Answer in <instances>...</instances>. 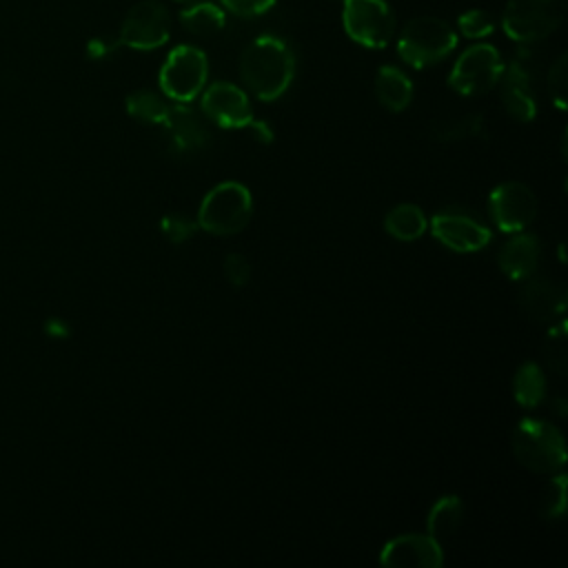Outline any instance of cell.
Masks as SVG:
<instances>
[{"mask_svg": "<svg viewBox=\"0 0 568 568\" xmlns=\"http://www.w3.org/2000/svg\"><path fill=\"white\" fill-rule=\"evenodd\" d=\"M488 211L499 231L519 233L532 224L537 215V197L524 182H501L490 191Z\"/></svg>", "mask_w": 568, "mask_h": 568, "instance_id": "11", "label": "cell"}, {"mask_svg": "<svg viewBox=\"0 0 568 568\" xmlns=\"http://www.w3.org/2000/svg\"><path fill=\"white\" fill-rule=\"evenodd\" d=\"M504 73V60L497 47L488 42H477L466 47L450 73H448V87L459 95H484L493 91Z\"/></svg>", "mask_w": 568, "mask_h": 568, "instance_id": "7", "label": "cell"}, {"mask_svg": "<svg viewBox=\"0 0 568 568\" xmlns=\"http://www.w3.org/2000/svg\"><path fill=\"white\" fill-rule=\"evenodd\" d=\"M178 2H193V0H178Z\"/></svg>", "mask_w": 568, "mask_h": 568, "instance_id": "36", "label": "cell"}, {"mask_svg": "<svg viewBox=\"0 0 568 568\" xmlns=\"http://www.w3.org/2000/svg\"><path fill=\"white\" fill-rule=\"evenodd\" d=\"M197 220L184 215V213H169L160 220V231L169 242H186L197 231Z\"/></svg>", "mask_w": 568, "mask_h": 568, "instance_id": "29", "label": "cell"}, {"mask_svg": "<svg viewBox=\"0 0 568 568\" xmlns=\"http://www.w3.org/2000/svg\"><path fill=\"white\" fill-rule=\"evenodd\" d=\"M457 47V31L437 16L410 18L397 33V55L413 69H426L448 58Z\"/></svg>", "mask_w": 568, "mask_h": 568, "instance_id": "2", "label": "cell"}, {"mask_svg": "<svg viewBox=\"0 0 568 568\" xmlns=\"http://www.w3.org/2000/svg\"><path fill=\"white\" fill-rule=\"evenodd\" d=\"M513 453L532 473H557L566 464V442L557 426L544 419H521L513 433Z\"/></svg>", "mask_w": 568, "mask_h": 568, "instance_id": "4", "label": "cell"}, {"mask_svg": "<svg viewBox=\"0 0 568 568\" xmlns=\"http://www.w3.org/2000/svg\"><path fill=\"white\" fill-rule=\"evenodd\" d=\"M277 0H217V4L237 18H257L275 7Z\"/></svg>", "mask_w": 568, "mask_h": 568, "instance_id": "30", "label": "cell"}, {"mask_svg": "<svg viewBox=\"0 0 568 568\" xmlns=\"http://www.w3.org/2000/svg\"><path fill=\"white\" fill-rule=\"evenodd\" d=\"M122 47L118 36H95L87 42V55L91 60H106Z\"/></svg>", "mask_w": 568, "mask_h": 568, "instance_id": "32", "label": "cell"}, {"mask_svg": "<svg viewBox=\"0 0 568 568\" xmlns=\"http://www.w3.org/2000/svg\"><path fill=\"white\" fill-rule=\"evenodd\" d=\"M544 357L552 373L566 375L568 368V346H566V324L559 322L557 326H550L546 342H544Z\"/></svg>", "mask_w": 568, "mask_h": 568, "instance_id": "25", "label": "cell"}, {"mask_svg": "<svg viewBox=\"0 0 568 568\" xmlns=\"http://www.w3.org/2000/svg\"><path fill=\"white\" fill-rule=\"evenodd\" d=\"M297 55L286 38L264 33L253 38L240 53L244 87L262 102L282 98L295 80Z\"/></svg>", "mask_w": 568, "mask_h": 568, "instance_id": "1", "label": "cell"}, {"mask_svg": "<svg viewBox=\"0 0 568 568\" xmlns=\"http://www.w3.org/2000/svg\"><path fill=\"white\" fill-rule=\"evenodd\" d=\"M47 333L53 335V337H64V335L69 333V326H67L62 320H55V317H53V320L47 322Z\"/></svg>", "mask_w": 568, "mask_h": 568, "instance_id": "34", "label": "cell"}, {"mask_svg": "<svg viewBox=\"0 0 568 568\" xmlns=\"http://www.w3.org/2000/svg\"><path fill=\"white\" fill-rule=\"evenodd\" d=\"M253 215L251 191L233 180L215 184L202 200L197 209V226L211 235H235L240 233Z\"/></svg>", "mask_w": 568, "mask_h": 568, "instance_id": "3", "label": "cell"}, {"mask_svg": "<svg viewBox=\"0 0 568 568\" xmlns=\"http://www.w3.org/2000/svg\"><path fill=\"white\" fill-rule=\"evenodd\" d=\"M541 260V242L532 233H513V237L499 248L497 266L508 280L530 277Z\"/></svg>", "mask_w": 568, "mask_h": 568, "instance_id": "17", "label": "cell"}, {"mask_svg": "<svg viewBox=\"0 0 568 568\" xmlns=\"http://www.w3.org/2000/svg\"><path fill=\"white\" fill-rule=\"evenodd\" d=\"M548 91L552 104L564 111L568 104V58L566 53H559L557 60L548 69Z\"/></svg>", "mask_w": 568, "mask_h": 568, "instance_id": "27", "label": "cell"}, {"mask_svg": "<svg viewBox=\"0 0 568 568\" xmlns=\"http://www.w3.org/2000/svg\"><path fill=\"white\" fill-rule=\"evenodd\" d=\"M464 519V504L457 495H444L439 497L426 517V532L437 539L439 544L450 539Z\"/></svg>", "mask_w": 568, "mask_h": 568, "instance_id": "20", "label": "cell"}, {"mask_svg": "<svg viewBox=\"0 0 568 568\" xmlns=\"http://www.w3.org/2000/svg\"><path fill=\"white\" fill-rule=\"evenodd\" d=\"M373 91L377 102L390 113L404 111L413 100V82L395 64H384L377 69L373 80Z\"/></svg>", "mask_w": 568, "mask_h": 568, "instance_id": "18", "label": "cell"}, {"mask_svg": "<svg viewBox=\"0 0 568 568\" xmlns=\"http://www.w3.org/2000/svg\"><path fill=\"white\" fill-rule=\"evenodd\" d=\"M430 233L437 242L455 253H475L488 246L490 229L488 224L468 209L450 206L442 209L430 220Z\"/></svg>", "mask_w": 568, "mask_h": 568, "instance_id": "10", "label": "cell"}, {"mask_svg": "<svg viewBox=\"0 0 568 568\" xmlns=\"http://www.w3.org/2000/svg\"><path fill=\"white\" fill-rule=\"evenodd\" d=\"M499 95L506 113L517 122H530L537 115V100L532 91V78L528 67L521 60L504 64L499 78Z\"/></svg>", "mask_w": 568, "mask_h": 568, "instance_id": "14", "label": "cell"}, {"mask_svg": "<svg viewBox=\"0 0 568 568\" xmlns=\"http://www.w3.org/2000/svg\"><path fill=\"white\" fill-rule=\"evenodd\" d=\"M513 395L524 408H535L546 397V375L535 362H524L513 379Z\"/></svg>", "mask_w": 568, "mask_h": 568, "instance_id": "22", "label": "cell"}, {"mask_svg": "<svg viewBox=\"0 0 568 568\" xmlns=\"http://www.w3.org/2000/svg\"><path fill=\"white\" fill-rule=\"evenodd\" d=\"M118 38L122 47L153 51L171 38V13L160 0H140L122 18Z\"/></svg>", "mask_w": 568, "mask_h": 568, "instance_id": "9", "label": "cell"}, {"mask_svg": "<svg viewBox=\"0 0 568 568\" xmlns=\"http://www.w3.org/2000/svg\"><path fill=\"white\" fill-rule=\"evenodd\" d=\"M180 24L197 36V38H211L217 36L226 24V11L209 0H193L178 13Z\"/></svg>", "mask_w": 568, "mask_h": 568, "instance_id": "19", "label": "cell"}, {"mask_svg": "<svg viewBox=\"0 0 568 568\" xmlns=\"http://www.w3.org/2000/svg\"><path fill=\"white\" fill-rule=\"evenodd\" d=\"M346 36L366 49H384L395 38V13L386 0H339Z\"/></svg>", "mask_w": 568, "mask_h": 568, "instance_id": "8", "label": "cell"}, {"mask_svg": "<svg viewBox=\"0 0 568 568\" xmlns=\"http://www.w3.org/2000/svg\"><path fill=\"white\" fill-rule=\"evenodd\" d=\"M169 146L173 153H193L206 146L209 142V131L200 115L184 102H175V106L169 109L166 120L162 122Z\"/></svg>", "mask_w": 568, "mask_h": 568, "instance_id": "16", "label": "cell"}, {"mask_svg": "<svg viewBox=\"0 0 568 568\" xmlns=\"http://www.w3.org/2000/svg\"><path fill=\"white\" fill-rule=\"evenodd\" d=\"M169 102L164 95L151 89H138L126 95V113L146 124H162L169 115Z\"/></svg>", "mask_w": 568, "mask_h": 568, "instance_id": "23", "label": "cell"}, {"mask_svg": "<svg viewBox=\"0 0 568 568\" xmlns=\"http://www.w3.org/2000/svg\"><path fill=\"white\" fill-rule=\"evenodd\" d=\"M246 129H248V133H251L260 144H271L273 138H275L271 124H268V122H262V120H255V118L246 124Z\"/></svg>", "mask_w": 568, "mask_h": 568, "instance_id": "33", "label": "cell"}, {"mask_svg": "<svg viewBox=\"0 0 568 568\" xmlns=\"http://www.w3.org/2000/svg\"><path fill=\"white\" fill-rule=\"evenodd\" d=\"M566 16V0H508L499 16L504 33L519 44L548 38Z\"/></svg>", "mask_w": 568, "mask_h": 568, "instance_id": "5", "label": "cell"}, {"mask_svg": "<svg viewBox=\"0 0 568 568\" xmlns=\"http://www.w3.org/2000/svg\"><path fill=\"white\" fill-rule=\"evenodd\" d=\"M564 408H566V402H564V399H557V413H559V415H564V413H566Z\"/></svg>", "mask_w": 568, "mask_h": 568, "instance_id": "35", "label": "cell"}, {"mask_svg": "<svg viewBox=\"0 0 568 568\" xmlns=\"http://www.w3.org/2000/svg\"><path fill=\"white\" fill-rule=\"evenodd\" d=\"M566 475H557L546 486L544 499H541V517L546 519H561L566 513Z\"/></svg>", "mask_w": 568, "mask_h": 568, "instance_id": "28", "label": "cell"}, {"mask_svg": "<svg viewBox=\"0 0 568 568\" xmlns=\"http://www.w3.org/2000/svg\"><path fill=\"white\" fill-rule=\"evenodd\" d=\"M224 277L231 286L242 288L251 280V262L242 253H229L224 257Z\"/></svg>", "mask_w": 568, "mask_h": 568, "instance_id": "31", "label": "cell"}, {"mask_svg": "<svg viewBox=\"0 0 568 568\" xmlns=\"http://www.w3.org/2000/svg\"><path fill=\"white\" fill-rule=\"evenodd\" d=\"M384 229L390 237L399 240V242H413L417 237H422L428 229V220L424 215V211L417 204H397L393 206L386 217H384Z\"/></svg>", "mask_w": 568, "mask_h": 568, "instance_id": "21", "label": "cell"}, {"mask_svg": "<svg viewBox=\"0 0 568 568\" xmlns=\"http://www.w3.org/2000/svg\"><path fill=\"white\" fill-rule=\"evenodd\" d=\"M457 29L468 40H481L497 29V18L486 9H468L457 18Z\"/></svg>", "mask_w": 568, "mask_h": 568, "instance_id": "26", "label": "cell"}, {"mask_svg": "<svg viewBox=\"0 0 568 568\" xmlns=\"http://www.w3.org/2000/svg\"><path fill=\"white\" fill-rule=\"evenodd\" d=\"M484 131V118L477 113H468L464 118L442 120L433 126V138L439 142H459L466 138H475Z\"/></svg>", "mask_w": 568, "mask_h": 568, "instance_id": "24", "label": "cell"}, {"mask_svg": "<svg viewBox=\"0 0 568 568\" xmlns=\"http://www.w3.org/2000/svg\"><path fill=\"white\" fill-rule=\"evenodd\" d=\"M379 564L388 568H439L444 564V550L437 539L426 535H399L384 544Z\"/></svg>", "mask_w": 568, "mask_h": 568, "instance_id": "13", "label": "cell"}, {"mask_svg": "<svg viewBox=\"0 0 568 568\" xmlns=\"http://www.w3.org/2000/svg\"><path fill=\"white\" fill-rule=\"evenodd\" d=\"M202 113L222 129H246L253 120V109L244 89L233 82L217 80L202 89Z\"/></svg>", "mask_w": 568, "mask_h": 568, "instance_id": "12", "label": "cell"}, {"mask_svg": "<svg viewBox=\"0 0 568 568\" xmlns=\"http://www.w3.org/2000/svg\"><path fill=\"white\" fill-rule=\"evenodd\" d=\"M519 306L535 322L559 320L566 311V288L546 277L528 280L519 288Z\"/></svg>", "mask_w": 568, "mask_h": 568, "instance_id": "15", "label": "cell"}, {"mask_svg": "<svg viewBox=\"0 0 568 568\" xmlns=\"http://www.w3.org/2000/svg\"><path fill=\"white\" fill-rule=\"evenodd\" d=\"M209 80V58L195 44H178L164 58L158 82L164 98L173 102H193Z\"/></svg>", "mask_w": 568, "mask_h": 568, "instance_id": "6", "label": "cell"}]
</instances>
